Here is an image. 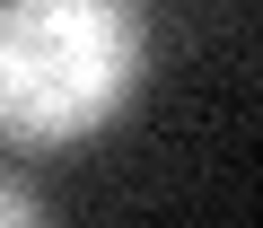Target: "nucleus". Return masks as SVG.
<instances>
[{"mask_svg":"<svg viewBox=\"0 0 263 228\" xmlns=\"http://www.w3.org/2000/svg\"><path fill=\"white\" fill-rule=\"evenodd\" d=\"M149 79L141 0H0V141L70 149Z\"/></svg>","mask_w":263,"mask_h":228,"instance_id":"nucleus-1","label":"nucleus"},{"mask_svg":"<svg viewBox=\"0 0 263 228\" xmlns=\"http://www.w3.org/2000/svg\"><path fill=\"white\" fill-rule=\"evenodd\" d=\"M0 228H44V211H35V202L9 184V176H0Z\"/></svg>","mask_w":263,"mask_h":228,"instance_id":"nucleus-2","label":"nucleus"}]
</instances>
